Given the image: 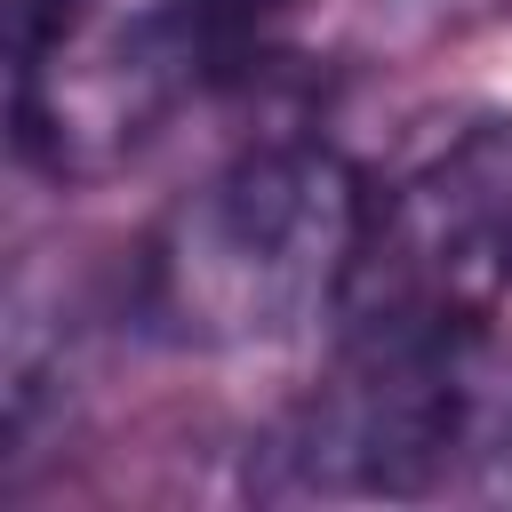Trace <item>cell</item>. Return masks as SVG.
Wrapping results in <instances>:
<instances>
[{
  "label": "cell",
  "mask_w": 512,
  "mask_h": 512,
  "mask_svg": "<svg viewBox=\"0 0 512 512\" xmlns=\"http://www.w3.org/2000/svg\"><path fill=\"white\" fill-rule=\"evenodd\" d=\"M88 16H96V0H8V56L56 40V32L88 24Z\"/></svg>",
  "instance_id": "cell-7"
},
{
  "label": "cell",
  "mask_w": 512,
  "mask_h": 512,
  "mask_svg": "<svg viewBox=\"0 0 512 512\" xmlns=\"http://www.w3.org/2000/svg\"><path fill=\"white\" fill-rule=\"evenodd\" d=\"M368 40L384 48H440V40H464L496 16H512V0H352Z\"/></svg>",
  "instance_id": "cell-6"
},
{
  "label": "cell",
  "mask_w": 512,
  "mask_h": 512,
  "mask_svg": "<svg viewBox=\"0 0 512 512\" xmlns=\"http://www.w3.org/2000/svg\"><path fill=\"white\" fill-rule=\"evenodd\" d=\"M512 296V112H480L368 184L336 296L352 328H480Z\"/></svg>",
  "instance_id": "cell-3"
},
{
  "label": "cell",
  "mask_w": 512,
  "mask_h": 512,
  "mask_svg": "<svg viewBox=\"0 0 512 512\" xmlns=\"http://www.w3.org/2000/svg\"><path fill=\"white\" fill-rule=\"evenodd\" d=\"M512 456V344L480 328H352L336 368L248 440L264 504H400L488 488Z\"/></svg>",
  "instance_id": "cell-2"
},
{
  "label": "cell",
  "mask_w": 512,
  "mask_h": 512,
  "mask_svg": "<svg viewBox=\"0 0 512 512\" xmlns=\"http://www.w3.org/2000/svg\"><path fill=\"white\" fill-rule=\"evenodd\" d=\"M320 0H160L168 32L184 40V56L200 64V88H240V80H264L296 24L312 16Z\"/></svg>",
  "instance_id": "cell-5"
},
{
  "label": "cell",
  "mask_w": 512,
  "mask_h": 512,
  "mask_svg": "<svg viewBox=\"0 0 512 512\" xmlns=\"http://www.w3.org/2000/svg\"><path fill=\"white\" fill-rule=\"evenodd\" d=\"M16 160L48 184H96L128 168L176 104L200 96V64L168 32L160 0L128 24H72L40 48H16Z\"/></svg>",
  "instance_id": "cell-4"
},
{
  "label": "cell",
  "mask_w": 512,
  "mask_h": 512,
  "mask_svg": "<svg viewBox=\"0 0 512 512\" xmlns=\"http://www.w3.org/2000/svg\"><path fill=\"white\" fill-rule=\"evenodd\" d=\"M360 216L368 176L328 136H256L152 216L128 304L176 352L280 344L336 320Z\"/></svg>",
  "instance_id": "cell-1"
},
{
  "label": "cell",
  "mask_w": 512,
  "mask_h": 512,
  "mask_svg": "<svg viewBox=\"0 0 512 512\" xmlns=\"http://www.w3.org/2000/svg\"><path fill=\"white\" fill-rule=\"evenodd\" d=\"M488 496H512V456L496 464V480H488Z\"/></svg>",
  "instance_id": "cell-8"
}]
</instances>
